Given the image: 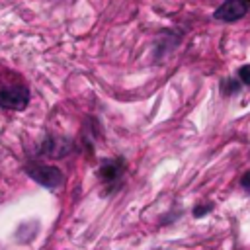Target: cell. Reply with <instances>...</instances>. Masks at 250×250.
<instances>
[{
    "mask_svg": "<svg viewBox=\"0 0 250 250\" xmlns=\"http://www.w3.org/2000/svg\"><path fill=\"white\" fill-rule=\"evenodd\" d=\"M240 80H234V78H225L223 82H221V92H223V96H232V94H236L238 90H240Z\"/></svg>",
    "mask_w": 250,
    "mask_h": 250,
    "instance_id": "6",
    "label": "cell"
},
{
    "mask_svg": "<svg viewBox=\"0 0 250 250\" xmlns=\"http://www.w3.org/2000/svg\"><path fill=\"white\" fill-rule=\"evenodd\" d=\"M240 184H242V188H246V189H250V170L240 178Z\"/></svg>",
    "mask_w": 250,
    "mask_h": 250,
    "instance_id": "9",
    "label": "cell"
},
{
    "mask_svg": "<svg viewBox=\"0 0 250 250\" xmlns=\"http://www.w3.org/2000/svg\"><path fill=\"white\" fill-rule=\"evenodd\" d=\"M238 80H240V84L250 86V64H244L238 68Z\"/></svg>",
    "mask_w": 250,
    "mask_h": 250,
    "instance_id": "7",
    "label": "cell"
},
{
    "mask_svg": "<svg viewBox=\"0 0 250 250\" xmlns=\"http://www.w3.org/2000/svg\"><path fill=\"white\" fill-rule=\"evenodd\" d=\"M213 209V205L211 203H207V205H199V207H195L193 209V217H203L207 211H211Z\"/></svg>",
    "mask_w": 250,
    "mask_h": 250,
    "instance_id": "8",
    "label": "cell"
},
{
    "mask_svg": "<svg viewBox=\"0 0 250 250\" xmlns=\"http://www.w3.org/2000/svg\"><path fill=\"white\" fill-rule=\"evenodd\" d=\"M41 154L47 158H64L70 150H72V141L66 137H59V135H49L43 143H41Z\"/></svg>",
    "mask_w": 250,
    "mask_h": 250,
    "instance_id": "3",
    "label": "cell"
},
{
    "mask_svg": "<svg viewBox=\"0 0 250 250\" xmlns=\"http://www.w3.org/2000/svg\"><path fill=\"white\" fill-rule=\"evenodd\" d=\"M246 10L248 6L244 0H227L213 12V18L221 21H236L246 14Z\"/></svg>",
    "mask_w": 250,
    "mask_h": 250,
    "instance_id": "4",
    "label": "cell"
},
{
    "mask_svg": "<svg viewBox=\"0 0 250 250\" xmlns=\"http://www.w3.org/2000/svg\"><path fill=\"white\" fill-rule=\"evenodd\" d=\"M248 2H250V0H248Z\"/></svg>",
    "mask_w": 250,
    "mask_h": 250,
    "instance_id": "10",
    "label": "cell"
},
{
    "mask_svg": "<svg viewBox=\"0 0 250 250\" xmlns=\"http://www.w3.org/2000/svg\"><path fill=\"white\" fill-rule=\"evenodd\" d=\"M123 168L125 166H123V160L121 158H107V160L102 162V166L98 170V176L104 182H113V180H117L121 176Z\"/></svg>",
    "mask_w": 250,
    "mask_h": 250,
    "instance_id": "5",
    "label": "cell"
},
{
    "mask_svg": "<svg viewBox=\"0 0 250 250\" xmlns=\"http://www.w3.org/2000/svg\"><path fill=\"white\" fill-rule=\"evenodd\" d=\"M25 172L31 180H35L37 184H41L43 188L55 189L61 188L64 184V174L57 168V166H49V164H27Z\"/></svg>",
    "mask_w": 250,
    "mask_h": 250,
    "instance_id": "1",
    "label": "cell"
},
{
    "mask_svg": "<svg viewBox=\"0 0 250 250\" xmlns=\"http://www.w3.org/2000/svg\"><path fill=\"white\" fill-rule=\"evenodd\" d=\"M29 104V90L21 84H14L0 90V105L4 109H23Z\"/></svg>",
    "mask_w": 250,
    "mask_h": 250,
    "instance_id": "2",
    "label": "cell"
}]
</instances>
